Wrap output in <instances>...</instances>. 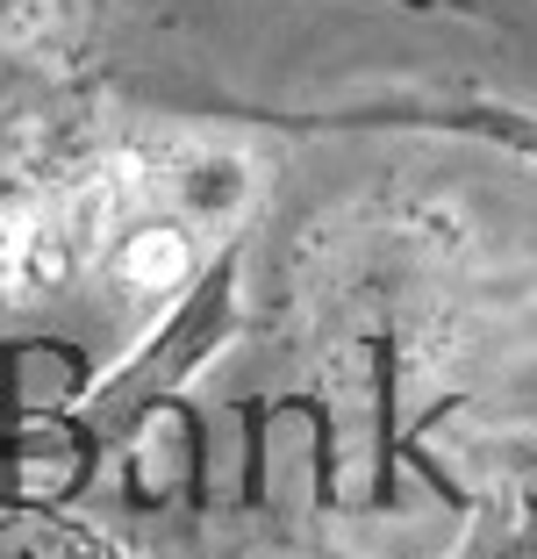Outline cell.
I'll use <instances>...</instances> for the list:
<instances>
[{
  "mask_svg": "<svg viewBox=\"0 0 537 559\" xmlns=\"http://www.w3.org/2000/svg\"><path fill=\"white\" fill-rule=\"evenodd\" d=\"M108 0H0V173L44 180L94 151L115 100Z\"/></svg>",
  "mask_w": 537,
  "mask_h": 559,
  "instance_id": "cell-1",
  "label": "cell"
},
{
  "mask_svg": "<svg viewBox=\"0 0 537 559\" xmlns=\"http://www.w3.org/2000/svg\"><path fill=\"white\" fill-rule=\"evenodd\" d=\"M387 8H402V15H473V22H502V29H516V22H509L502 8H488V0H387Z\"/></svg>",
  "mask_w": 537,
  "mask_h": 559,
  "instance_id": "cell-3",
  "label": "cell"
},
{
  "mask_svg": "<svg viewBox=\"0 0 537 559\" xmlns=\"http://www.w3.org/2000/svg\"><path fill=\"white\" fill-rule=\"evenodd\" d=\"M502 495H509V531L537 552V474L523 480V488H502Z\"/></svg>",
  "mask_w": 537,
  "mask_h": 559,
  "instance_id": "cell-5",
  "label": "cell"
},
{
  "mask_svg": "<svg viewBox=\"0 0 537 559\" xmlns=\"http://www.w3.org/2000/svg\"><path fill=\"white\" fill-rule=\"evenodd\" d=\"M530 474H537V438H530Z\"/></svg>",
  "mask_w": 537,
  "mask_h": 559,
  "instance_id": "cell-6",
  "label": "cell"
},
{
  "mask_svg": "<svg viewBox=\"0 0 537 559\" xmlns=\"http://www.w3.org/2000/svg\"><path fill=\"white\" fill-rule=\"evenodd\" d=\"M0 309H15V187H0Z\"/></svg>",
  "mask_w": 537,
  "mask_h": 559,
  "instance_id": "cell-4",
  "label": "cell"
},
{
  "mask_svg": "<svg viewBox=\"0 0 537 559\" xmlns=\"http://www.w3.org/2000/svg\"><path fill=\"white\" fill-rule=\"evenodd\" d=\"M122 108L151 116H201V122H251V130H287V136H358V130H430V136H480L537 165V108H509L488 94H366L337 108H273V100H237L194 80H122Z\"/></svg>",
  "mask_w": 537,
  "mask_h": 559,
  "instance_id": "cell-2",
  "label": "cell"
}]
</instances>
